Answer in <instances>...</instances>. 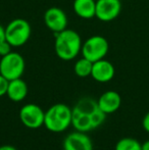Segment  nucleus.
Wrapping results in <instances>:
<instances>
[{
  "label": "nucleus",
  "instance_id": "f257e3e1",
  "mask_svg": "<svg viewBox=\"0 0 149 150\" xmlns=\"http://www.w3.org/2000/svg\"><path fill=\"white\" fill-rule=\"evenodd\" d=\"M106 115L95 99L83 97L72 108V126L76 131L87 133L101 126Z\"/></svg>",
  "mask_w": 149,
  "mask_h": 150
},
{
  "label": "nucleus",
  "instance_id": "f03ea898",
  "mask_svg": "<svg viewBox=\"0 0 149 150\" xmlns=\"http://www.w3.org/2000/svg\"><path fill=\"white\" fill-rule=\"evenodd\" d=\"M54 50L58 57L61 60L70 61L79 55L82 49L81 36L74 30H66L54 34Z\"/></svg>",
  "mask_w": 149,
  "mask_h": 150
},
{
  "label": "nucleus",
  "instance_id": "7ed1b4c3",
  "mask_svg": "<svg viewBox=\"0 0 149 150\" xmlns=\"http://www.w3.org/2000/svg\"><path fill=\"white\" fill-rule=\"evenodd\" d=\"M72 125V108L64 103H56L45 111L44 126L48 131L61 133Z\"/></svg>",
  "mask_w": 149,
  "mask_h": 150
},
{
  "label": "nucleus",
  "instance_id": "20e7f679",
  "mask_svg": "<svg viewBox=\"0 0 149 150\" xmlns=\"http://www.w3.org/2000/svg\"><path fill=\"white\" fill-rule=\"evenodd\" d=\"M32 28L28 21L14 18L5 27V39L12 47H20L29 41Z\"/></svg>",
  "mask_w": 149,
  "mask_h": 150
},
{
  "label": "nucleus",
  "instance_id": "39448f33",
  "mask_svg": "<svg viewBox=\"0 0 149 150\" xmlns=\"http://www.w3.org/2000/svg\"><path fill=\"white\" fill-rule=\"evenodd\" d=\"M109 50L108 41L100 35H94L89 37L82 44V56L92 62L105 58Z\"/></svg>",
  "mask_w": 149,
  "mask_h": 150
},
{
  "label": "nucleus",
  "instance_id": "423d86ee",
  "mask_svg": "<svg viewBox=\"0 0 149 150\" xmlns=\"http://www.w3.org/2000/svg\"><path fill=\"white\" fill-rule=\"evenodd\" d=\"M26 69L25 59L20 53L11 51L0 59V74L8 81L22 78Z\"/></svg>",
  "mask_w": 149,
  "mask_h": 150
},
{
  "label": "nucleus",
  "instance_id": "0eeeda50",
  "mask_svg": "<svg viewBox=\"0 0 149 150\" xmlns=\"http://www.w3.org/2000/svg\"><path fill=\"white\" fill-rule=\"evenodd\" d=\"M18 115L22 124L29 129L35 130L44 126L45 111L35 103H29L22 106Z\"/></svg>",
  "mask_w": 149,
  "mask_h": 150
},
{
  "label": "nucleus",
  "instance_id": "6e6552de",
  "mask_svg": "<svg viewBox=\"0 0 149 150\" xmlns=\"http://www.w3.org/2000/svg\"><path fill=\"white\" fill-rule=\"evenodd\" d=\"M68 23L66 13L60 7H50L44 13V24L54 34L68 29Z\"/></svg>",
  "mask_w": 149,
  "mask_h": 150
},
{
  "label": "nucleus",
  "instance_id": "1a4fd4ad",
  "mask_svg": "<svg viewBox=\"0 0 149 150\" xmlns=\"http://www.w3.org/2000/svg\"><path fill=\"white\" fill-rule=\"evenodd\" d=\"M121 11V0H96L95 18L101 22H112L119 16Z\"/></svg>",
  "mask_w": 149,
  "mask_h": 150
},
{
  "label": "nucleus",
  "instance_id": "9d476101",
  "mask_svg": "<svg viewBox=\"0 0 149 150\" xmlns=\"http://www.w3.org/2000/svg\"><path fill=\"white\" fill-rule=\"evenodd\" d=\"M62 147L64 150H93V143L86 133L75 131L64 138Z\"/></svg>",
  "mask_w": 149,
  "mask_h": 150
},
{
  "label": "nucleus",
  "instance_id": "9b49d317",
  "mask_svg": "<svg viewBox=\"0 0 149 150\" xmlns=\"http://www.w3.org/2000/svg\"><path fill=\"white\" fill-rule=\"evenodd\" d=\"M114 74L115 69L113 64L105 58L93 62L91 77L98 83H107L112 81Z\"/></svg>",
  "mask_w": 149,
  "mask_h": 150
},
{
  "label": "nucleus",
  "instance_id": "f8f14e48",
  "mask_svg": "<svg viewBox=\"0 0 149 150\" xmlns=\"http://www.w3.org/2000/svg\"><path fill=\"white\" fill-rule=\"evenodd\" d=\"M98 106L105 115H110L117 110L121 105V97L115 91H106L97 100Z\"/></svg>",
  "mask_w": 149,
  "mask_h": 150
},
{
  "label": "nucleus",
  "instance_id": "ddd939ff",
  "mask_svg": "<svg viewBox=\"0 0 149 150\" xmlns=\"http://www.w3.org/2000/svg\"><path fill=\"white\" fill-rule=\"evenodd\" d=\"M6 95L10 100L14 102L23 101L28 95V85L22 78L11 80L8 82Z\"/></svg>",
  "mask_w": 149,
  "mask_h": 150
},
{
  "label": "nucleus",
  "instance_id": "4468645a",
  "mask_svg": "<svg viewBox=\"0 0 149 150\" xmlns=\"http://www.w3.org/2000/svg\"><path fill=\"white\" fill-rule=\"evenodd\" d=\"M73 8L79 18L91 20L95 18L96 0H74Z\"/></svg>",
  "mask_w": 149,
  "mask_h": 150
},
{
  "label": "nucleus",
  "instance_id": "2eb2a0df",
  "mask_svg": "<svg viewBox=\"0 0 149 150\" xmlns=\"http://www.w3.org/2000/svg\"><path fill=\"white\" fill-rule=\"evenodd\" d=\"M92 67H93V62L82 56V58L76 61L74 65L75 74L80 78H87L91 76Z\"/></svg>",
  "mask_w": 149,
  "mask_h": 150
},
{
  "label": "nucleus",
  "instance_id": "dca6fc26",
  "mask_svg": "<svg viewBox=\"0 0 149 150\" xmlns=\"http://www.w3.org/2000/svg\"><path fill=\"white\" fill-rule=\"evenodd\" d=\"M115 150H142V144L136 139L126 137L117 141Z\"/></svg>",
  "mask_w": 149,
  "mask_h": 150
},
{
  "label": "nucleus",
  "instance_id": "f3484780",
  "mask_svg": "<svg viewBox=\"0 0 149 150\" xmlns=\"http://www.w3.org/2000/svg\"><path fill=\"white\" fill-rule=\"evenodd\" d=\"M8 80L5 79L3 76L0 74V97L6 95L7 92V87H8Z\"/></svg>",
  "mask_w": 149,
  "mask_h": 150
},
{
  "label": "nucleus",
  "instance_id": "a211bd4d",
  "mask_svg": "<svg viewBox=\"0 0 149 150\" xmlns=\"http://www.w3.org/2000/svg\"><path fill=\"white\" fill-rule=\"evenodd\" d=\"M11 48H12V46L10 45L6 40L4 42H2V43L0 44V56L2 57V56L6 55V54L10 53V52H11Z\"/></svg>",
  "mask_w": 149,
  "mask_h": 150
},
{
  "label": "nucleus",
  "instance_id": "6ab92c4d",
  "mask_svg": "<svg viewBox=\"0 0 149 150\" xmlns=\"http://www.w3.org/2000/svg\"><path fill=\"white\" fill-rule=\"evenodd\" d=\"M142 126H143L144 130L149 133V111L144 115L143 120H142Z\"/></svg>",
  "mask_w": 149,
  "mask_h": 150
},
{
  "label": "nucleus",
  "instance_id": "aec40b11",
  "mask_svg": "<svg viewBox=\"0 0 149 150\" xmlns=\"http://www.w3.org/2000/svg\"><path fill=\"white\" fill-rule=\"evenodd\" d=\"M5 28H3V27L0 25V44L2 43V42L5 41Z\"/></svg>",
  "mask_w": 149,
  "mask_h": 150
},
{
  "label": "nucleus",
  "instance_id": "412c9836",
  "mask_svg": "<svg viewBox=\"0 0 149 150\" xmlns=\"http://www.w3.org/2000/svg\"><path fill=\"white\" fill-rule=\"evenodd\" d=\"M0 150H18L14 146H12V145H2V146H0Z\"/></svg>",
  "mask_w": 149,
  "mask_h": 150
},
{
  "label": "nucleus",
  "instance_id": "4be33fe9",
  "mask_svg": "<svg viewBox=\"0 0 149 150\" xmlns=\"http://www.w3.org/2000/svg\"><path fill=\"white\" fill-rule=\"evenodd\" d=\"M142 150H149V140L145 141V142L142 144Z\"/></svg>",
  "mask_w": 149,
  "mask_h": 150
}]
</instances>
